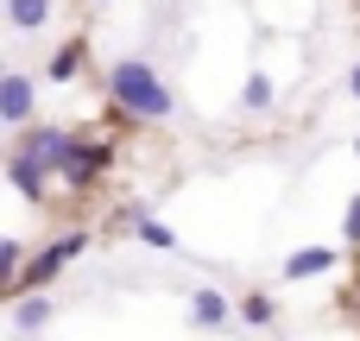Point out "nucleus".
I'll list each match as a JSON object with an SVG mask.
<instances>
[{
    "mask_svg": "<svg viewBox=\"0 0 360 341\" xmlns=\"http://www.w3.org/2000/svg\"><path fill=\"white\" fill-rule=\"evenodd\" d=\"M108 95H114V108L127 114V120H171V89H165V76L146 63V57H120L114 70H108Z\"/></svg>",
    "mask_w": 360,
    "mask_h": 341,
    "instance_id": "obj_1",
    "label": "nucleus"
},
{
    "mask_svg": "<svg viewBox=\"0 0 360 341\" xmlns=\"http://www.w3.org/2000/svg\"><path fill=\"white\" fill-rule=\"evenodd\" d=\"M82 247H89V234H63V240H51L44 253H32V266L19 272V285H6V297H32V291H38V285H51V278H57Z\"/></svg>",
    "mask_w": 360,
    "mask_h": 341,
    "instance_id": "obj_2",
    "label": "nucleus"
},
{
    "mask_svg": "<svg viewBox=\"0 0 360 341\" xmlns=\"http://www.w3.org/2000/svg\"><path fill=\"white\" fill-rule=\"evenodd\" d=\"M70 146H76V133H63V127H25L13 152H25V158H38L44 171H63V158H70Z\"/></svg>",
    "mask_w": 360,
    "mask_h": 341,
    "instance_id": "obj_3",
    "label": "nucleus"
},
{
    "mask_svg": "<svg viewBox=\"0 0 360 341\" xmlns=\"http://www.w3.org/2000/svg\"><path fill=\"white\" fill-rule=\"evenodd\" d=\"M101 171H108V146H101V139H76V146H70V158H63V171H57V177H63V184H70V190H89V184H95V177H101Z\"/></svg>",
    "mask_w": 360,
    "mask_h": 341,
    "instance_id": "obj_4",
    "label": "nucleus"
},
{
    "mask_svg": "<svg viewBox=\"0 0 360 341\" xmlns=\"http://www.w3.org/2000/svg\"><path fill=\"white\" fill-rule=\"evenodd\" d=\"M0 120L25 133V120H32V76H19V70L0 76Z\"/></svg>",
    "mask_w": 360,
    "mask_h": 341,
    "instance_id": "obj_5",
    "label": "nucleus"
},
{
    "mask_svg": "<svg viewBox=\"0 0 360 341\" xmlns=\"http://www.w3.org/2000/svg\"><path fill=\"white\" fill-rule=\"evenodd\" d=\"M6 177H13V190H19L25 202H38V196H44V177H51V171H44L38 158H25V152H13V158H6Z\"/></svg>",
    "mask_w": 360,
    "mask_h": 341,
    "instance_id": "obj_6",
    "label": "nucleus"
},
{
    "mask_svg": "<svg viewBox=\"0 0 360 341\" xmlns=\"http://www.w3.org/2000/svg\"><path fill=\"white\" fill-rule=\"evenodd\" d=\"M335 266H342V253H335V247H304V253H291V259H285V278H297V285H304V278L335 272Z\"/></svg>",
    "mask_w": 360,
    "mask_h": 341,
    "instance_id": "obj_7",
    "label": "nucleus"
},
{
    "mask_svg": "<svg viewBox=\"0 0 360 341\" xmlns=\"http://www.w3.org/2000/svg\"><path fill=\"white\" fill-rule=\"evenodd\" d=\"M228 316H234V310H228V297H221V291H209V285H202V291L190 297V323H196V329H228Z\"/></svg>",
    "mask_w": 360,
    "mask_h": 341,
    "instance_id": "obj_8",
    "label": "nucleus"
},
{
    "mask_svg": "<svg viewBox=\"0 0 360 341\" xmlns=\"http://www.w3.org/2000/svg\"><path fill=\"white\" fill-rule=\"evenodd\" d=\"M6 25H13V32H38V25H51V0H6Z\"/></svg>",
    "mask_w": 360,
    "mask_h": 341,
    "instance_id": "obj_9",
    "label": "nucleus"
},
{
    "mask_svg": "<svg viewBox=\"0 0 360 341\" xmlns=\"http://www.w3.org/2000/svg\"><path fill=\"white\" fill-rule=\"evenodd\" d=\"M51 310H57L51 297H13V329H25V335H32V329H44V323H51Z\"/></svg>",
    "mask_w": 360,
    "mask_h": 341,
    "instance_id": "obj_10",
    "label": "nucleus"
},
{
    "mask_svg": "<svg viewBox=\"0 0 360 341\" xmlns=\"http://www.w3.org/2000/svg\"><path fill=\"white\" fill-rule=\"evenodd\" d=\"M133 234H139L146 247H158V253H177V234H171L165 221H152V215H139V221H133Z\"/></svg>",
    "mask_w": 360,
    "mask_h": 341,
    "instance_id": "obj_11",
    "label": "nucleus"
},
{
    "mask_svg": "<svg viewBox=\"0 0 360 341\" xmlns=\"http://www.w3.org/2000/svg\"><path fill=\"white\" fill-rule=\"evenodd\" d=\"M272 316H278V310H272V297H266V291H247V297H240V323L272 329Z\"/></svg>",
    "mask_w": 360,
    "mask_h": 341,
    "instance_id": "obj_12",
    "label": "nucleus"
},
{
    "mask_svg": "<svg viewBox=\"0 0 360 341\" xmlns=\"http://www.w3.org/2000/svg\"><path fill=\"white\" fill-rule=\"evenodd\" d=\"M76 70H82V44H63V51L51 57V82H70Z\"/></svg>",
    "mask_w": 360,
    "mask_h": 341,
    "instance_id": "obj_13",
    "label": "nucleus"
},
{
    "mask_svg": "<svg viewBox=\"0 0 360 341\" xmlns=\"http://www.w3.org/2000/svg\"><path fill=\"white\" fill-rule=\"evenodd\" d=\"M240 101H247V108H272V82H266V76H247Z\"/></svg>",
    "mask_w": 360,
    "mask_h": 341,
    "instance_id": "obj_14",
    "label": "nucleus"
},
{
    "mask_svg": "<svg viewBox=\"0 0 360 341\" xmlns=\"http://www.w3.org/2000/svg\"><path fill=\"white\" fill-rule=\"evenodd\" d=\"M342 234H348V240H354V247H360V196H354V202H348V215H342Z\"/></svg>",
    "mask_w": 360,
    "mask_h": 341,
    "instance_id": "obj_15",
    "label": "nucleus"
},
{
    "mask_svg": "<svg viewBox=\"0 0 360 341\" xmlns=\"http://www.w3.org/2000/svg\"><path fill=\"white\" fill-rule=\"evenodd\" d=\"M348 95H354V101H360V63H354V70H348Z\"/></svg>",
    "mask_w": 360,
    "mask_h": 341,
    "instance_id": "obj_16",
    "label": "nucleus"
},
{
    "mask_svg": "<svg viewBox=\"0 0 360 341\" xmlns=\"http://www.w3.org/2000/svg\"><path fill=\"white\" fill-rule=\"evenodd\" d=\"M354 152H360V139H354Z\"/></svg>",
    "mask_w": 360,
    "mask_h": 341,
    "instance_id": "obj_17",
    "label": "nucleus"
}]
</instances>
